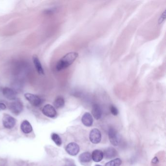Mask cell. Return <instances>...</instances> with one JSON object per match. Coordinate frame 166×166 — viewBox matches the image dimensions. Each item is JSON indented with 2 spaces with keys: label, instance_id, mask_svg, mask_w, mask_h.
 I'll return each mask as SVG.
<instances>
[{
  "label": "cell",
  "instance_id": "19",
  "mask_svg": "<svg viewBox=\"0 0 166 166\" xmlns=\"http://www.w3.org/2000/svg\"><path fill=\"white\" fill-rule=\"evenodd\" d=\"M51 139L58 146H60L62 144V140L59 135L57 133H53L51 135Z\"/></svg>",
  "mask_w": 166,
  "mask_h": 166
},
{
  "label": "cell",
  "instance_id": "15",
  "mask_svg": "<svg viewBox=\"0 0 166 166\" xmlns=\"http://www.w3.org/2000/svg\"><path fill=\"white\" fill-rule=\"evenodd\" d=\"M103 154L106 158L111 159L116 157L117 155V152L115 148L109 147L105 150Z\"/></svg>",
  "mask_w": 166,
  "mask_h": 166
},
{
  "label": "cell",
  "instance_id": "24",
  "mask_svg": "<svg viewBox=\"0 0 166 166\" xmlns=\"http://www.w3.org/2000/svg\"><path fill=\"white\" fill-rule=\"evenodd\" d=\"M101 166V165H96V166Z\"/></svg>",
  "mask_w": 166,
  "mask_h": 166
},
{
  "label": "cell",
  "instance_id": "4",
  "mask_svg": "<svg viewBox=\"0 0 166 166\" xmlns=\"http://www.w3.org/2000/svg\"><path fill=\"white\" fill-rule=\"evenodd\" d=\"M24 97L29 103L35 107H39L42 104V100L39 96L31 93H25Z\"/></svg>",
  "mask_w": 166,
  "mask_h": 166
},
{
  "label": "cell",
  "instance_id": "21",
  "mask_svg": "<svg viewBox=\"0 0 166 166\" xmlns=\"http://www.w3.org/2000/svg\"><path fill=\"white\" fill-rule=\"evenodd\" d=\"M6 108V105L4 103H0V110H5Z\"/></svg>",
  "mask_w": 166,
  "mask_h": 166
},
{
  "label": "cell",
  "instance_id": "9",
  "mask_svg": "<svg viewBox=\"0 0 166 166\" xmlns=\"http://www.w3.org/2000/svg\"><path fill=\"white\" fill-rule=\"evenodd\" d=\"M3 95L5 98L10 101H15L16 100L17 94L15 90L9 87H5L2 90Z\"/></svg>",
  "mask_w": 166,
  "mask_h": 166
},
{
  "label": "cell",
  "instance_id": "11",
  "mask_svg": "<svg viewBox=\"0 0 166 166\" xmlns=\"http://www.w3.org/2000/svg\"><path fill=\"white\" fill-rule=\"evenodd\" d=\"M81 121L83 124L86 127H90L92 126L93 123V118L91 114L89 113H85L82 116Z\"/></svg>",
  "mask_w": 166,
  "mask_h": 166
},
{
  "label": "cell",
  "instance_id": "12",
  "mask_svg": "<svg viewBox=\"0 0 166 166\" xmlns=\"http://www.w3.org/2000/svg\"><path fill=\"white\" fill-rule=\"evenodd\" d=\"M91 157L92 160L95 162H100L104 158V154L101 150H95L92 152Z\"/></svg>",
  "mask_w": 166,
  "mask_h": 166
},
{
  "label": "cell",
  "instance_id": "10",
  "mask_svg": "<svg viewBox=\"0 0 166 166\" xmlns=\"http://www.w3.org/2000/svg\"><path fill=\"white\" fill-rule=\"evenodd\" d=\"M92 116L96 120H100L102 115V109L99 105L94 104L92 106Z\"/></svg>",
  "mask_w": 166,
  "mask_h": 166
},
{
  "label": "cell",
  "instance_id": "17",
  "mask_svg": "<svg viewBox=\"0 0 166 166\" xmlns=\"http://www.w3.org/2000/svg\"><path fill=\"white\" fill-rule=\"evenodd\" d=\"M65 105V101L63 97L59 96L56 98L54 102V107L56 108H62Z\"/></svg>",
  "mask_w": 166,
  "mask_h": 166
},
{
  "label": "cell",
  "instance_id": "7",
  "mask_svg": "<svg viewBox=\"0 0 166 166\" xmlns=\"http://www.w3.org/2000/svg\"><path fill=\"white\" fill-rule=\"evenodd\" d=\"M42 112L44 116L50 118H54L57 114L55 108L50 104L45 105L43 107Z\"/></svg>",
  "mask_w": 166,
  "mask_h": 166
},
{
  "label": "cell",
  "instance_id": "1",
  "mask_svg": "<svg viewBox=\"0 0 166 166\" xmlns=\"http://www.w3.org/2000/svg\"><path fill=\"white\" fill-rule=\"evenodd\" d=\"M78 56V53L75 52L67 53L58 62L56 65V69L59 71L68 68L74 63Z\"/></svg>",
  "mask_w": 166,
  "mask_h": 166
},
{
  "label": "cell",
  "instance_id": "16",
  "mask_svg": "<svg viewBox=\"0 0 166 166\" xmlns=\"http://www.w3.org/2000/svg\"><path fill=\"white\" fill-rule=\"evenodd\" d=\"M79 161L82 163H89L92 160L91 154L89 152H85L79 155Z\"/></svg>",
  "mask_w": 166,
  "mask_h": 166
},
{
  "label": "cell",
  "instance_id": "18",
  "mask_svg": "<svg viewBox=\"0 0 166 166\" xmlns=\"http://www.w3.org/2000/svg\"><path fill=\"white\" fill-rule=\"evenodd\" d=\"M122 160L119 158H117L106 163L105 166H120L122 164Z\"/></svg>",
  "mask_w": 166,
  "mask_h": 166
},
{
  "label": "cell",
  "instance_id": "22",
  "mask_svg": "<svg viewBox=\"0 0 166 166\" xmlns=\"http://www.w3.org/2000/svg\"><path fill=\"white\" fill-rule=\"evenodd\" d=\"M152 162L153 164H157L159 162V160L157 157H154V158L152 159Z\"/></svg>",
  "mask_w": 166,
  "mask_h": 166
},
{
  "label": "cell",
  "instance_id": "2",
  "mask_svg": "<svg viewBox=\"0 0 166 166\" xmlns=\"http://www.w3.org/2000/svg\"><path fill=\"white\" fill-rule=\"evenodd\" d=\"M108 136L110 141L114 146H118L120 139L117 131L113 127H110L108 130Z\"/></svg>",
  "mask_w": 166,
  "mask_h": 166
},
{
  "label": "cell",
  "instance_id": "13",
  "mask_svg": "<svg viewBox=\"0 0 166 166\" xmlns=\"http://www.w3.org/2000/svg\"><path fill=\"white\" fill-rule=\"evenodd\" d=\"M33 61L34 66L35 67L37 71L39 73V74L40 75H44V70L42 67L40 60H39V58L36 55L33 56Z\"/></svg>",
  "mask_w": 166,
  "mask_h": 166
},
{
  "label": "cell",
  "instance_id": "8",
  "mask_svg": "<svg viewBox=\"0 0 166 166\" xmlns=\"http://www.w3.org/2000/svg\"><path fill=\"white\" fill-rule=\"evenodd\" d=\"M79 145L75 142H71L66 147V152L71 156H75L79 152Z\"/></svg>",
  "mask_w": 166,
  "mask_h": 166
},
{
  "label": "cell",
  "instance_id": "23",
  "mask_svg": "<svg viewBox=\"0 0 166 166\" xmlns=\"http://www.w3.org/2000/svg\"><path fill=\"white\" fill-rule=\"evenodd\" d=\"M66 166H75V164L74 163L69 161V162H68L67 163Z\"/></svg>",
  "mask_w": 166,
  "mask_h": 166
},
{
  "label": "cell",
  "instance_id": "6",
  "mask_svg": "<svg viewBox=\"0 0 166 166\" xmlns=\"http://www.w3.org/2000/svg\"><path fill=\"white\" fill-rule=\"evenodd\" d=\"M89 139L92 143L97 144L100 143L101 140V133L97 129H92L90 132Z\"/></svg>",
  "mask_w": 166,
  "mask_h": 166
},
{
  "label": "cell",
  "instance_id": "5",
  "mask_svg": "<svg viewBox=\"0 0 166 166\" xmlns=\"http://www.w3.org/2000/svg\"><path fill=\"white\" fill-rule=\"evenodd\" d=\"M2 121L4 127L8 129H12L16 123V120L15 118L8 114L4 115Z\"/></svg>",
  "mask_w": 166,
  "mask_h": 166
},
{
  "label": "cell",
  "instance_id": "14",
  "mask_svg": "<svg viewBox=\"0 0 166 166\" xmlns=\"http://www.w3.org/2000/svg\"><path fill=\"white\" fill-rule=\"evenodd\" d=\"M21 129L25 134L31 133L33 131V128L31 124L27 120L23 121L21 125Z\"/></svg>",
  "mask_w": 166,
  "mask_h": 166
},
{
  "label": "cell",
  "instance_id": "20",
  "mask_svg": "<svg viewBox=\"0 0 166 166\" xmlns=\"http://www.w3.org/2000/svg\"><path fill=\"white\" fill-rule=\"evenodd\" d=\"M110 110L111 111V113L113 115V116H117L118 114V110L117 109V108L114 105H111L110 107Z\"/></svg>",
  "mask_w": 166,
  "mask_h": 166
},
{
  "label": "cell",
  "instance_id": "3",
  "mask_svg": "<svg viewBox=\"0 0 166 166\" xmlns=\"http://www.w3.org/2000/svg\"><path fill=\"white\" fill-rule=\"evenodd\" d=\"M9 108L10 111L15 115H18L21 113L24 109L23 103L19 100H15L10 103Z\"/></svg>",
  "mask_w": 166,
  "mask_h": 166
}]
</instances>
